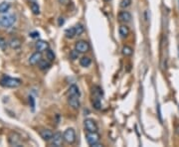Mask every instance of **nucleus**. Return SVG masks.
Segmentation results:
<instances>
[{
	"label": "nucleus",
	"instance_id": "1",
	"mask_svg": "<svg viewBox=\"0 0 179 147\" xmlns=\"http://www.w3.org/2000/svg\"><path fill=\"white\" fill-rule=\"evenodd\" d=\"M0 84H1L3 87L15 89V87H18L21 84V81L19 79H16V78H11V77L5 76L0 80Z\"/></svg>",
	"mask_w": 179,
	"mask_h": 147
},
{
	"label": "nucleus",
	"instance_id": "2",
	"mask_svg": "<svg viewBox=\"0 0 179 147\" xmlns=\"http://www.w3.org/2000/svg\"><path fill=\"white\" fill-rule=\"evenodd\" d=\"M64 137V141L67 142L68 144H73L76 141V132L73 128H68L65 130V132L63 134Z\"/></svg>",
	"mask_w": 179,
	"mask_h": 147
},
{
	"label": "nucleus",
	"instance_id": "3",
	"mask_svg": "<svg viewBox=\"0 0 179 147\" xmlns=\"http://www.w3.org/2000/svg\"><path fill=\"white\" fill-rule=\"evenodd\" d=\"M15 16L13 15H4L0 18V25L4 28H10L11 26H13V24L15 23Z\"/></svg>",
	"mask_w": 179,
	"mask_h": 147
},
{
	"label": "nucleus",
	"instance_id": "4",
	"mask_svg": "<svg viewBox=\"0 0 179 147\" xmlns=\"http://www.w3.org/2000/svg\"><path fill=\"white\" fill-rule=\"evenodd\" d=\"M84 125H85V128L87 129L88 132H98V130L97 122H95L94 119H91V118H87V119H85Z\"/></svg>",
	"mask_w": 179,
	"mask_h": 147
},
{
	"label": "nucleus",
	"instance_id": "5",
	"mask_svg": "<svg viewBox=\"0 0 179 147\" xmlns=\"http://www.w3.org/2000/svg\"><path fill=\"white\" fill-rule=\"evenodd\" d=\"M86 139H87L88 144L92 146L100 141V134L98 132H88L86 135Z\"/></svg>",
	"mask_w": 179,
	"mask_h": 147
},
{
	"label": "nucleus",
	"instance_id": "6",
	"mask_svg": "<svg viewBox=\"0 0 179 147\" xmlns=\"http://www.w3.org/2000/svg\"><path fill=\"white\" fill-rule=\"evenodd\" d=\"M75 48L79 53H86L90 50V45L87 41H85V40H80V41L76 43Z\"/></svg>",
	"mask_w": 179,
	"mask_h": 147
},
{
	"label": "nucleus",
	"instance_id": "7",
	"mask_svg": "<svg viewBox=\"0 0 179 147\" xmlns=\"http://www.w3.org/2000/svg\"><path fill=\"white\" fill-rule=\"evenodd\" d=\"M51 145L52 146H55V147H60L62 144H63V141H64V137L62 135L61 132H56L54 133L53 137H52L51 139Z\"/></svg>",
	"mask_w": 179,
	"mask_h": 147
},
{
	"label": "nucleus",
	"instance_id": "8",
	"mask_svg": "<svg viewBox=\"0 0 179 147\" xmlns=\"http://www.w3.org/2000/svg\"><path fill=\"white\" fill-rule=\"evenodd\" d=\"M68 102H69L71 107L74 109H79L80 106H81V102H80L79 96H69Z\"/></svg>",
	"mask_w": 179,
	"mask_h": 147
},
{
	"label": "nucleus",
	"instance_id": "9",
	"mask_svg": "<svg viewBox=\"0 0 179 147\" xmlns=\"http://www.w3.org/2000/svg\"><path fill=\"white\" fill-rule=\"evenodd\" d=\"M42 60V54L41 52L37 51L35 53H33L32 55H31V57L29 58V63L30 65H38L40 63V61Z\"/></svg>",
	"mask_w": 179,
	"mask_h": 147
},
{
	"label": "nucleus",
	"instance_id": "10",
	"mask_svg": "<svg viewBox=\"0 0 179 147\" xmlns=\"http://www.w3.org/2000/svg\"><path fill=\"white\" fill-rule=\"evenodd\" d=\"M54 133L52 132L50 129H43L40 131V136L42 137L43 140H45V141H50L52 139V137H53Z\"/></svg>",
	"mask_w": 179,
	"mask_h": 147
},
{
	"label": "nucleus",
	"instance_id": "11",
	"mask_svg": "<svg viewBox=\"0 0 179 147\" xmlns=\"http://www.w3.org/2000/svg\"><path fill=\"white\" fill-rule=\"evenodd\" d=\"M9 143H10L11 145H14L16 147H19L20 146V136L18 135L17 133H11L10 136H9Z\"/></svg>",
	"mask_w": 179,
	"mask_h": 147
},
{
	"label": "nucleus",
	"instance_id": "12",
	"mask_svg": "<svg viewBox=\"0 0 179 147\" xmlns=\"http://www.w3.org/2000/svg\"><path fill=\"white\" fill-rule=\"evenodd\" d=\"M8 45L11 49L17 50L20 48L21 45H22V41H21L19 38H12V39H10V41L8 42Z\"/></svg>",
	"mask_w": 179,
	"mask_h": 147
},
{
	"label": "nucleus",
	"instance_id": "13",
	"mask_svg": "<svg viewBox=\"0 0 179 147\" xmlns=\"http://www.w3.org/2000/svg\"><path fill=\"white\" fill-rule=\"evenodd\" d=\"M119 19L125 23H128L131 21V14L128 11H122L119 14Z\"/></svg>",
	"mask_w": 179,
	"mask_h": 147
},
{
	"label": "nucleus",
	"instance_id": "14",
	"mask_svg": "<svg viewBox=\"0 0 179 147\" xmlns=\"http://www.w3.org/2000/svg\"><path fill=\"white\" fill-rule=\"evenodd\" d=\"M36 50L37 51H39V52H45V51H47V50L49 49V44L46 42V41H38L36 43Z\"/></svg>",
	"mask_w": 179,
	"mask_h": 147
},
{
	"label": "nucleus",
	"instance_id": "15",
	"mask_svg": "<svg viewBox=\"0 0 179 147\" xmlns=\"http://www.w3.org/2000/svg\"><path fill=\"white\" fill-rule=\"evenodd\" d=\"M29 2H30V8H31V10H32L33 14H35V15L40 14V7H39V4H38V2H37V0H29Z\"/></svg>",
	"mask_w": 179,
	"mask_h": 147
},
{
	"label": "nucleus",
	"instance_id": "16",
	"mask_svg": "<svg viewBox=\"0 0 179 147\" xmlns=\"http://www.w3.org/2000/svg\"><path fill=\"white\" fill-rule=\"evenodd\" d=\"M68 93H69V96H80V95H81L79 87H77L76 84H72V86L69 87Z\"/></svg>",
	"mask_w": 179,
	"mask_h": 147
},
{
	"label": "nucleus",
	"instance_id": "17",
	"mask_svg": "<svg viewBox=\"0 0 179 147\" xmlns=\"http://www.w3.org/2000/svg\"><path fill=\"white\" fill-rule=\"evenodd\" d=\"M119 35L122 36V38H125V37L128 36L129 29H128V27L126 26V25H122V26L119 27Z\"/></svg>",
	"mask_w": 179,
	"mask_h": 147
},
{
	"label": "nucleus",
	"instance_id": "18",
	"mask_svg": "<svg viewBox=\"0 0 179 147\" xmlns=\"http://www.w3.org/2000/svg\"><path fill=\"white\" fill-rule=\"evenodd\" d=\"M65 35L68 39H73L74 37L77 36L76 35V30H75V27H72V28H69V29H67L65 31Z\"/></svg>",
	"mask_w": 179,
	"mask_h": 147
},
{
	"label": "nucleus",
	"instance_id": "19",
	"mask_svg": "<svg viewBox=\"0 0 179 147\" xmlns=\"http://www.w3.org/2000/svg\"><path fill=\"white\" fill-rule=\"evenodd\" d=\"M91 64H92V60H91V58H89V57H83L81 60H80V65L84 68L89 67Z\"/></svg>",
	"mask_w": 179,
	"mask_h": 147
},
{
	"label": "nucleus",
	"instance_id": "20",
	"mask_svg": "<svg viewBox=\"0 0 179 147\" xmlns=\"http://www.w3.org/2000/svg\"><path fill=\"white\" fill-rule=\"evenodd\" d=\"M10 3L9 2H2L0 3V13H6L10 9Z\"/></svg>",
	"mask_w": 179,
	"mask_h": 147
},
{
	"label": "nucleus",
	"instance_id": "21",
	"mask_svg": "<svg viewBox=\"0 0 179 147\" xmlns=\"http://www.w3.org/2000/svg\"><path fill=\"white\" fill-rule=\"evenodd\" d=\"M122 55L125 56V57H129V56L132 55V53H134V50H132L129 46H125L122 48Z\"/></svg>",
	"mask_w": 179,
	"mask_h": 147
},
{
	"label": "nucleus",
	"instance_id": "22",
	"mask_svg": "<svg viewBox=\"0 0 179 147\" xmlns=\"http://www.w3.org/2000/svg\"><path fill=\"white\" fill-rule=\"evenodd\" d=\"M75 30H76V35L80 36V35H82V34L84 33L85 28H84V26H83L82 24H78V25H76V26H75Z\"/></svg>",
	"mask_w": 179,
	"mask_h": 147
},
{
	"label": "nucleus",
	"instance_id": "23",
	"mask_svg": "<svg viewBox=\"0 0 179 147\" xmlns=\"http://www.w3.org/2000/svg\"><path fill=\"white\" fill-rule=\"evenodd\" d=\"M38 65H39V68L41 69V70H46V69H48L49 67H50V63H49L48 61H45V60H41Z\"/></svg>",
	"mask_w": 179,
	"mask_h": 147
},
{
	"label": "nucleus",
	"instance_id": "24",
	"mask_svg": "<svg viewBox=\"0 0 179 147\" xmlns=\"http://www.w3.org/2000/svg\"><path fill=\"white\" fill-rule=\"evenodd\" d=\"M92 105L95 109H101V101L98 96H95L92 99Z\"/></svg>",
	"mask_w": 179,
	"mask_h": 147
},
{
	"label": "nucleus",
	"instance_id": "25",
	"mask_svg": "<svg viewBox=\"0 0 179 147\" xmlns=\"http://www.w3.org/2000/svg\"><path fill=\"white\" fill-rule=\"evenodd\" d=\"M46 56H47V59L49 61H54L55 60V54L54 52L52 51V50L48 49L47 51H46Z\"/></svg>",
	"mask_w": 179,
	"mask_h": 147
},
{
	"label": "nucleus",
	"instance_id": "26",
	"mask_svg": "<svg viewBox=\"0 0 179 147\" xmlns=\"http://www.w3.org/2000/svg\"><path fill=\"white\" fill-rule=\"evenodd\" d=\"M94 90H95L94 92L95 96H98V98H101V96H103V90H101L100 87H95Z\"/></svg>",
	"mask_w": 179,
	"mask_h": 147
},
{
	"label": "nucleus",
	"instance_id": "27",
	"mask_svg": "<svg viewBox=\"0 0 179 147\" xmlns=\"http://www.w3.org/2000/svg\"><path fill=\"white\" fill-rule=\"evenodd\" d=\"M131 3V0H122L120 1V7L122 8H128Z\"/></svg>",
	"mask_w": 179,
	"mask_h": 147
},
{
	"label": "nucleus",
	"instance_id": "28",
	"mask_svg": "<svg viewBox=\"0 0 179 147\" xmlns=\"http://www.w3.org/2000/svg\"><path fill=\"white\" fill-rule=\"evenodd\" d=\"M7 44H8V43L5 41L4 38H1V37H0V49L5 50L6 47H7Z\"/></svg>",
	"mask_w": 179,
	"mask_h": 147
},
{
	"label": "nucleus",
	"instance_id": "29",
	"mask_svg": "<svg viewBox=\"0 0 179 147\" xmlns=\"http://www.w3.org/2000/svg\"><path fill=\"white\" fill-rule=\"evenodd\" d=\"M70 57L72 60H76V59H78L79 57V52L77 51V50H74V51L70 53Z\"/></svg>",
	"mask_w": 179,
	"mask_h": 147
},
{
	"label": "nucleus",
	"instance_id": "30",
	"mask_svg": "<svg viewBox=\"0 0 179 147\" xmlns=\"http://www.w3.org/2000/svg\"><path fill=\"white\" fill-rule=\"evenodd\" d=\"M29 102L31 104V107L34 109V107H35V101H34L33 96H29Z\"/></svg>",
	"mask_w": 179,
	"mask_h": 147
},
{
	"label": "nucleus",
	"instance_id": "31",
	"mask_svg": "<svg viewBox=\"0 0 179 147\" xmlns=\"http://www.w3.org/2000/svg\"><path fill=\"white\" fill-rule=\"evenodd\" d=\"M59 2L62 5H68L70 3V0H59Z\"/></svg>",
	"mask_w": 179,
	"mask_h": 147
},
{
	"label": "nucleus",
	"instance_id": "32",
	"mask_svg": "<svg viewBox=\"0 0 179 147\" xmlns=\"http://www.w3.org/2000/svg\"><path fill=\"white\" fill-rule=\"evenodd\" d=\"M30 37H32V38H38L39 37V33L38 32H33L30 34Z\"/></svg>",
	"mask_w": 179,
	"mask_h": 147
},
{
	"label": "nucleus",
	"instance_id": "33",
	"mask_svg": "<svg viewBox=\"0 0 179 147\" xmlns=\"http://www.w3.org/2000/svg\"><path fill=\"white\" fill-rule=\"evenodd\" d=\"M64 18H62V17H60L59 18V22H58V24H59V26H62V25L64 24Z\"/></svg>",
	"mask_w": 179,
	"mask_h": 147
},
{
	"label": "nucleus",
	"instance_id": "34",
	"mask_svg": "<svg viewBox=\"0 0 179 147\" xmlns=\"http://www.w3.org/2000/svg\"><path fill=\"white\" fill-rule=\"evenodd\" d=\"M158 116H159V119H160V121H162V118H161V113H160V107H159V105H158Z\"/></svg>",
	"mask_w": 179,
	"mask_h": 147
},
{
	"label": "nucleus",
	"instance_id": "35",
	"mask_svg": "<svg viewBox=\"0 0 179 147\" xmlns=\"http://www.w3.org/2000/svg\"><path fill=\"white\" fill-rule=\"evenodd\" d=\"M103 145L101 144H98V143H95V144H94V145H92V147H101Z\"/></svg>",
	"mask_w": 179,
	"mask_h": 147
},
{
	"label": "nucleus",
	"instance_id": "36",
	"mask_svg": "<svg viewBox=\"0 0 179 147\" xmlns=\"http://www.w3.org/2000/svg\"><path fill=\"white\" fill-rule=\"evenodd\" d=\"M176 132H177V134H179V125H177V127H176Z\"/></svg>",
	"mask_w": 179,
	"mask_h": 147
},
{
	"label": "nucleus",
	"instance_id": "37",
	"mask_svg": "<svg viewBox=\"0 0 179 147\" xmlns=\"http://www.w3.org/2000/svg\"><path fill=\"white\" fill-rule=\"evenodd\" d=\"M106 1H110V0H106Z\"/></svg>",
	"mask_w": 179,
	"mask_h": 147
}]
</instances>
